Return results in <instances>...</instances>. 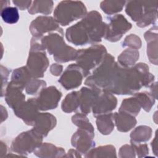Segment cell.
<instances>
[{
	"label": "cell",
	"mask_w": 158,
	"mask_h": 158,
	"mask_svg": "<svg viewBox=\"0 0 158 158\" xmlns=\"http://www.w3.org/2000/svg\"><path fill=\"white\" fill-rule=\"evenodd\" d=\"M116 65L114 57L107 54L102 62L87 77L85 84L92 88L106 90L113 80Z\"/></svg>",
	"instance_id": "3957f363"
},
{
	"label": "cell",
	"mask_w": 158,
	"mask_h": 158,
	"mask_svg": "<svg viewBox=\"0 0 158 158\" xmlns=\"http://www.w3.org/2000/svg\"><path fill=\"white\" fill-rule=\"evenodd\" d=\"M96 123L98 130L102 135H107L110 134L115 126L114 113L110 112L96 117Z\"/></svg>",
	"instance_id": "603a6c76"
},
{
	"label": "cell",
	"mask_w": 158,
	"mask_h": 158,
	"mask_svg": "<svg viewBox=\"0 0 158 158\" xmlns=\"http://www.w3.org/2000/svg\"><path fill=\"white\" fill-rule=\"evenodd\" d=\"M13 4L22 10L28 9L32 4L31 1H13Z\"/></svg>",
	"instance_id": "60d3db41"
},
{
	"label": "cell",
	"mask_w": 158,
	"mask_h": 158,
	"mask_svg": "<svg viewBox=\"0 0 158 158\" xmlns=\"http://www.w3.org/2000/svg\"><path fill=\"white\" fill-rule=\"evenodd\" d=\"M157 82H154L152 83L149 86V88H150V93L154 97V98L156 99H157Z\"/></svg>",
	"instance_id": "ee69618b"
},
{
	"label": "cell",
	"mask_w": 158,
	"mask_h": 158,
	"mask_svg": "<svg viewBox=\"0 0 158 158\" xmlns=\"http://www.w3.org/2000/svg\"><path fill=\"white\" fill-rule=\"evenodd\" d=\"M85 157H116L115 148L112 145L93 148L85 155Z\"/></svg>",
	"instance_id": "4dcf8cb0"
},
{
	"label": "cell",
	"mask_w": 158,
	"mask_h": 158,
	"mask_svg": "<svg viewBox=\"0 0 158 158\" xmlns=\"http://www.w3.org/2000/svg\"><path fill=\"white\" fill-rule=\"evenodd\" d=\"M63 70V66L58 64H53L50 67V72L54 76H59Z\"/></svg>",
	"instance_id": "b9f144b4"
},
{
	"label": "cell",
	"mask_w": 158,
	"mask_h": 158,
	"mask_svg": "<svg viewBox=\"0 0 158 158\" xmlns=\"http://www.w3.org/2000/svg\"><path fill=\"white\" fill-rule=\"evenodd\" d=\"M57 124L55 116L48 112L39 113L36 118L33 128L43 137L46 136Z\"/></svg>",
	"instance_id": "e0dca14e"
},
{
	"label": "cell",
	"mask_w": 158,
	"mask_h": 158,
	"mask_svg": "<svg viewBox=\"0 0 158 158\" xmlns=\"http://www.w3.org/2000/svg\"><path fill=\"white\" fill-rule=\"evenodd\" d=\"M85 5L80 1H62L56 7L54 19L62 26H67L71 22L83 19L87 14Z\"/></svg>",
	"instance_id": "8992f818"
},
{
	"label": "cell",
	"mask_w": 158,
	"mask_h": 158,
	"mask_svg": "<svg viewBox=\"0 0 158 158\" xmlns=\"http://www.w3.org/2000/svg\"><path fill=\"white\" fill-rule=\"evenodd\" d=\"M114 123L117 130L120 132H127L133 128L137 123L135 117L130 114L118 112L114 113Z\"/></svg>",
	"instance_id": "7402d4cb"
},
{
	"label": "cell",
	"mask_w": 158,
	"mask_h": 158,
	"mask_svg": "<svg viewBox=\"0 0 158 158\" xmlns=\"http://www.w3.org/2000/svg\"><path fill=\"white\" fill-rule=\"evenodd\" d=\"M83 77H85L81 67L77 64H72L67 67L58 82L65 89L70 90L80 86Z\"/></svg>",
	"instance_id": "7c38bea8"
},
{
	"label": "cell",
	"mask_w": 158,
	"mask_h": 158,
	"mask_svg": "<svg viewBox=\"0 0 158 158\" xmlns=\"http://www.w3.org/2000/svg\"><path fill=\"white\" fill-rule=\"evenodd\" d=\"M72 123L78 127V128L86 130L89 132L94 133V127L86 117L83 113H77L72 117Z\"/></svg>",
	"instance_id": "836d02e7"
},
{
	"label": "cell",
	"mask_w": 158,
	"mask_h": 158,
	"mask_svg": "<svg viewBox=\"0 0 158 158\" xmlns=\"http://www.w3.org/2000/svg\"><path fill=\"white\" fill-rule=\"evenodd\" d=\"M141 40L138 36L135 34H130L126 36L122 43V46L138 50L141 47Z\"/></svg>",
	"instance_id": "8d00e7d4"
},
{
	"label": "cell",
	"mask_w": 158,
	"mask_h": 158,
	"mask_svg": "<svg viewBox=\"0 0 158 158\" xmlns=\"http://www.w3.org/2000/svg\"><path fill=\"white\" fill-rule=\"evenodd\" d=\"M144 38L147 42V55L150 62L157 65V27H152L144 33Z\"/></svg>",
	"instance_id": "d6986e66"
},
{
	"label": "cell",
	"mask_w": 158,
	"mask_h": 158,
	"mask_svg": "<svg viewBox=\"0 0 158 158\" xmlns=\"http://www.w3.org/2000/svg\"><path fill=\"white\" fill-rule=\"evenodd\" d=\"M158 1H145L144 12L141 19L136 22V25L144 28L149 25H154L157 19Z\"/></svg>",
	"instance_id": "ffe728a7"
},
{
	"label": "cell",
	"mask_w": 158,
	"mask_h": 158,
	"mask_svg": "<svg viewBox=\"0 0 158 158\" xmlns=\"http://www.w3.org/2000/svg\"><path fill=\"white\" fill-rule=\"evenodd\" d=\"M106 30L104 38L110 42H117L128 31L132 25L122 14H115L107 17Z\"/></svg>",
	"instance_id": "ba28073f"
},
{
	"label": "cell",
	"mask_w": 158,
	"mask_h": 158,
	"mask_svg": "<svg viewBox=\"0 0 158 158\" xmlns=\"http://www.w3.org/2000/svg\"><path fill=\"white\" fill-rule=\"evenodd\" d=\"M49 65L45 51H30L25 66L32 78H40L44 77Z\"/></svg>",
	"instance_id": "30bf717a"
},
{
	"label": "cell",
	"mask_w": 158,
	"mask_h": 158,
	"mask_svg": "<svg viewBox=\"0 0 158 158\" xmlns=\"http://www.w3.org/2000/svg\"><path fill=\"white\" fill-rule=\"evenodd\" d=\"M7 152V146L2 141H1V157L3 156V154Z\"/></svg>",
	"instance_id": "bcb514c9"
},
{
	"label": "cell",
	"mask_w": 158,
	"mask_h": 158,
	"mask_svg": "<svg viewBox=\"0 0 158 158\" xmlns=\"http://www.w3.org/2000/svg\"><path fill=\"white\" fill-rule=\"evenodd\" d=\"M151 146L152 148V151L154 154L156 156H157V138H156V134L155 135V137L152 141L151 142Z\"/></svg>",
	"instance_id": "f6af8a7d"
},
{
	"label": "cell",
	"mask_w": 158,
	"mask_h": 158,
	"mask_svg": "<svg viewBox=\"0 0 158 158\" xmlns=\"http://www.w3.org/2000/svg\"><path fill=\"white\" fill-rule=\"evenodd\" d=\"M1 17L4 22L9 24H14L19 20V10L15 7H6L1 9Z\"/></svg>",
	"instance_id": "e575fe53"
},
{
	"label": "cell",
	"mask_w": 158,
	"mask_h": 158,
	"mask_svg": "<svg viewBox=\"0 0 158 158\" xmlns=\"http://www.w3.org/2000/svg\"><path fill=\"white\" fill-rule=\"evenodd\" d=\"M118 157L120 158L135 157L136 153L133 146L131 144H125L122 146L119 149Z\"/></svg>",
	"instance_id": "f35d334b"
},
{
	"label": "cell",
	"mask_w": 158,
	"mask_h": 158,
	"mask_svg": "<svg viewBox=\"0 0 158 158\" xmlns=\"http://www.w3.org/2000/svg\"><path fill=\"white\" fill-rule=\"evenodd\" d=\"M106 25L101 14L96 10H91L80 22L67 29L65 38L75 46L96 44L104 38Z\"/></svg>",
	"instance_id": "7a4b0ae2"
},
{
	"label": "cell",
	"mask_w": 158,
	"mask_h": 158,
	"mask_svg": "<svg viewBox=\"0 0 158 158\" xmlns=\"http://www.w3.org/2000/svg\"><path fill=\"white\" fill-rule=\"evenodd\" d=\"M65 157H81V154L76 149H70L65 155Z\"/></svg>",
	"instance_id": "7bdbcfd3"
},
{
	"label": "cell",
	"mask_w": 158,
	"mask_h": 158,
	"mask_svg": "<svg viewBox=\"0 0 158 158\" xmlns=\"http://www.w3.org/2000/svg\"><path fill=\"white\" fill-rule=\"evenodd\" d=\"M141 109V107L138 99L136 97L133 96V97L126 98L122 101L118 112H122L136 117L139 114Z\"/></svg>",
	"instance_id": "83f0119b"
},
{
	"label": "cell",
	"mask_w": 158,
	"mask_h": 158,
	"mask_svg": "<svg viewBox=\"0 0 158 158\" xmlns=\"http://www.w3.org/2000/svg\"><path fill=\"white\" fill-rule=\"evenodd\" d=\"M80 104V91H74L69 93L61 104V109L65 113H71L77 111Z\"/></svg>",
	"instance_id": "d4e9b609"
},
{
	"label": "cell",
	"mask_w": 158,
	"mask_h": 158,
	"mask_svg": "<svg viewBox=\"0 0 158 158\" xmlns=\"http://www.w3.org/2000/svg\"><path fill=\"white\" fill-rule=\"evenodd\" d=\"M130 143L134 148L135 153L138 157H146L149 154V148L147 144L135 143L132 141H130Z\"/></svg>",
	"instance_id": "74e56055"
},
{
	"label": "cell",
	"mask_w": 158,
	"mask_h": 158,
	"mask_svg": "<svg viewBox=\"0 0 158 158\" xmlns=\"http://www.w3.org/2000/svg\"><path fill=\"white\" fill-rule=\"evenodd\" d=\"M29 30L35 37H41L46 33L56 32L64 35V31L54 17L51 16H38L30 25Z\"/></svg>",
	"instance_id": "9c48e42d"
},
{
	"label": "cell",
	"mask_w": 158,
	"mask_h": 158,
	"mask_svg": "<svg viewBox=\"0 0 158 158\" xmlns=\"http://www.w3.org/2000/svg\"><path fill=\"white\" fill-rule=\"evenodd\" d=\"M31 78L26 66H23L15 69L12 72L10 82L25 88L26 85Z\"/></svg>",
	"instance_id": "f1b7e54d"
},
{
	"label": "cell",
	"mask_w": 158,
	"mask_h": 158,
	"mask_svg": "<svg viewBox=\"0 0 158 158\" xmlns=\"http://www.w3.org/2000/svg\"><path fill=\"white\" fill-rule=\"evenodd\" d=\"M33 153L37 157L44 158L64 157L65 155V150L62 148L49 143H42Z\"/></svg>",
	"instance_id": "44dd1931"
},
{
	"label": "cell",
	"mask_w": 158,
	"mask_h": 158,
	"mask_svg": "<svg viewBox=\"0 0 158 158\" xmlns=\"http://www.w3.org/2000/svg\"><path fill=\"white\" fill-rule=\"evenodd\" d=\"M46 87V82L38 78H31L25 86V92L30 95L38 94L39 93Z\"/></svg>",
	"instance_id": "d590c367"
},
{
	"label": "cell",
	"mask_w": 158,
	"mask_h": 158,
	"mask_svg": "<svg viewBox=\"0 0 158 158\" xmlns=\"http://www.w3.org/2000/svg\"><path fill=\"white\" fill-rule=\"evenodd\" d=\"M107 54V49L103 45L93 44L88 48L78 50L76 64L82 69L84 77H88L102 62Z\"/></svg>",
	"instance_id": "5b68a950"
},
{
	"label": "cell",
	"mask_w": 158,
	"mask_h": 158,
	"mask_svg": "<svg viewBox=\"0 0 158 158\" xmlns=\"http://www.w3.org/2000/svg\"><path fill=\"white\" fill-rule=\"evenodd\" d=\"M154 78L146 63L139 62L131 67H123L117 62L113 80L104 91L114 94L131 95L139 91L143 86L149 87L154 83Z\"/></svg>",
	"instance_id": "6da1fadb"
},
{
	"label": "cell",
	"mask_w": 158,
	"mask_h": 158,
	"mask_svg": "<svg viewBox=\"0 0 158 158\" xmlns=\"http://www.w3.org/2000/svg\"><path fill=\"white\" fill-rule=\"evenodd\" d=\"M139 57V52L138 50L127 48L118 56L117 63L123 67H131L136 64Z\"/></svg>",
	"instance_id": "484cf974"
},
{
	"label": "cell",
	"mask_w": 158,
	"mask_h": 158,
	"mask_svg": "<svg viewBox=\"0 0 158 158\" xmlns=\"http://www.w3.org/2000/svg\"><path fill=\"white\" fill-rule=\"evenodd\" d=\"M133 96L136 98L141 108L146 112H149L155 104L156 99L149 92H136L133 94Z\"/></svg>",
	"instance_id": "d6a6232c"
},
{
	"label": "cell",
	"mask_w": 158,
	"mask_h": 158,
	"mask_svg": "<svg viewBox=\"0 0 158 158\" xmlns=\"http://www.w3.org/2000/svg\"><path fill=\"white\" fill-rule=\"evenodd\" d=\"M54 7V2L51 0H36L32 1L31 6L28 9L29 14L33 15L37 13L44 15L50 14Z\"/></svg>",
	"instance_id": "4316f807"
},
{
	"label": "cell",
	"mask_w": 158,
	"mask_h": 158,
	"mask_svg": "<svg viewBox=\"0 0 158 158\" xmlns=\"http://www.w3.org/2000/svg\"><path fill=\"white\" fill-rule=\"evenodd\" d=\"M14 114L22 119L25 124L33 126L36 118L39 114L35 98H30L17 106L14 109Z\"/></svg>",
	"instance_id": "5bb4252c"
},
{
	"label": "cell",
	"mask_w": 158,
	"mask_h": 158,
	"mask_svg": "<svg viewBox=\"0 0 158 158\" xmlns=\"http://www.w3.org/2000/svg\"><path fill=\"white\" fill-rule=\"evenodd\" d=\"M117 105V99L114 94L102 90L91 110L93 116L96 117L100 115L110 113Z\"/></svg>",
	"instance_id": "9a60e30c"
},
{
	"label": "cell",
	"mask_w": 158,
	"mask_h": 158,
	"mask_svg": "<svg viewBox=\"0 0 158 158\" xmlns=\"http://www.w3.org/2000/svg\"><path fill=\"white\" fill-rule=\"evenodd\" d=\"M152 130L150 127L140 125L135 128L130 133V141L135 143H144L150 139Z\"/></svg>",
	"instance_id": "f546056e"
},
{
	"label": "cell",
	"mask_w": 158,
	"mask_h": 158,
	"mask_svg": "<svg viewBox=\"0 0 158 158\" xmlns=\"http://www.w3.org/2000/svg\"><path fill=\"white\" fill-rule=\"evenodd\" d=\"M1 96L4 95L6 85H7V81L9 75V70L3 65H1Z\"/></svg>",
	"instance_id": "ab89813d"
},
{
	"label": "cell",
	"mask_w": 158,
	"mask_h": 158,
	"mask_svg": "<svg viewBox=\"0 0 158 158\" xmlns=\"http://www.w3.org/2000/svg\"><path fill=\"white\" fill-rule=\"evenodd\" d=\"M102 90L90 87H82L80 91V110L84 114H88L95 104Z\"/></svg>",
	"instance_id": "2e32d148"
},
{
	"label": "cell",
	"mask_w": 158,
	"mask_h": 158,
	"mask_svg": "<svg viewBox=\"0 0 158 158\" xmlns=\"http://www.w3.org/2000/svg\"><path fill=\"white\" fill-rule=\"evenodd\" d=\"M24 89L10 81L7 84L4 96L6 103L10 108L14 109L25 101V95L23 93Z\"/></svg>",
	"instance_id": "ac0fdd59"
},
{
	"label": "cell",
	"mask_w": 158,
	"mask_h": 158,
	"mask_svg": "<svg viewBox=\"0 0 158 158\" xmlns=\"http://www.w3.org/2000/svg\"><path fill=\"white\" fill-rule=\"evenodd\" d=\"M43 136L33 128L20 133L12 142L10 149L23 156L34 152L43 143Z\"/></svg>",
	"instance_id": "52a82bcc"
},
{
	"label": "cell",
	"mask_w": 158,
	"mask_h": 158,
	"mask_svg": "<svg viewBox=\"0 0 158 158\" xmlns=\"http://www.w3.org/2000/svg\"><path fill=\"white\" fill-rule=\"evenodd\" d=\"M145 1H129L125 4V12L135 22H138L144 12Z\"/></svg>",
	"instance_id": "cb8c5ba5"
},
{
	"label": "cell",
	"mask_w": 158,
	"mask_h": 158,
	"mask_svg": "<svg viewBox=\"0 0 158 158\" xmlns=\"http://www.w3.org/2000/svg\"><path fill=\"white\" fill-rule=\"evenodd\" d=\"M43 42L50 55L59 63L75 60L78 50L68 46L64 40V35L54 32L43 36Z\"/></svg>",
	"instance_id": "277c9868"
},
{
	"label": "cell",
	"mask_w": 158,
	"mask_h": 158,
	"mask_svg": "<svg viewBox=\"0 0 158 158\" xmlns=\"http://www.w3.org/2000/svg\"><path fill=\"white\" fill-rule=\"evenodd\" d=\"M94 133L78 128L71 138V144L81 154H86L95 147Z\"/></svg>",
	"instance_id": "4fadbf2b"
},
{
	"label": "cell",
	"mask_w": 158,
	"mask_h": 158,
	"mask_svg": "<svg viewBox=\"0 0 158 158\" xmlns=\"http://www.w3.org/2000/svg\"><path fill=\"white\" fill-rule=\"evenodd\" d=\"M126 2L125 1H103L100 4V8L107 15H114L122 10Z\"/></svg>",
	"instance_id": "1f68e13d"
},
{
	"label": "cell",
	"mask_w": 158,
	"mask_h": 158,
	"mask_svg": "<svg viewBox=\"0 0 158 158\" xmlns=\"http://www.w3.org/2000/svg\"><path fill=\"white\" fill-rule=\"evenodd\" d=\"M62 96V93L54 86L43 88L35 98L38 109L45 111L56 109Z\"/></svg>",
	"instance_id": "8fae6325"
}]
</instances>
